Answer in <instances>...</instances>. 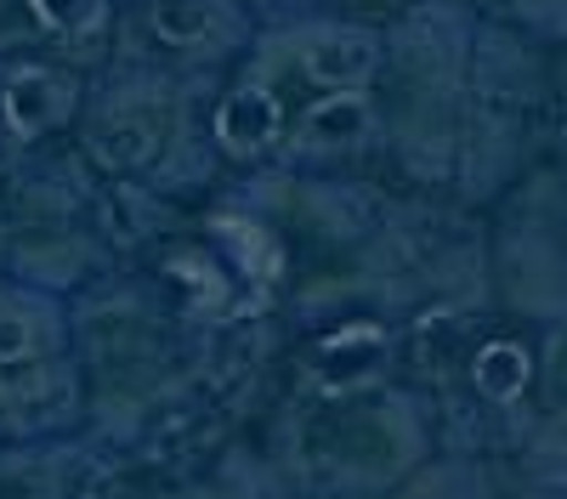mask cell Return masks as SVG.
Returning <instances> with one entry per match:
<instances>
[{
	"label": "cell",
	"mask_w": 567,
	"mask_h": 499,
	"mask_svg": "<svg viewBox=\"0 0 567 499\" xmlns=\"http://www.w3.org/2000/svg\"><path fill=\"white\" fill-rule=\"evenodd\" d=\"M148 23L165 45H205L210 34H221L233 23V12L216 7V0H154Z\"/></svg>",
	"instance_id": "obj_9"
},
{
	"label": "cell",
	"mask_w": 567,
	"mask_h": 499,
	"mask_svg": "<svg viewBox=\"0 0 567 499\" xmlns=\"http://www.w3.org/2000/svg\"><path fill=\"white\" fill-rule=\"evenodd\" d=\"M0 408L18 432H45L74 415V386H69V370L63 363H40L29 375H12L0 386Z\"/></svg>",
	"instance_id": "obj_7"
},
{
	"label": "cell",
	"mask_w": 567,
	"mask_h": 499,
	"mask_svg": "<svg viewBox=\"0 0 567 499\" xmlns=\"http://www.w3.org/2000/svg\"><path fill=\"white\" fill-rule=\"evenodd\" d=\"M74 108V85L58 69H18L0 80V125L12 136H40L63 125Z\"/></svg>",
	"instance_id": "obj_4"
},
{
	"label": "cell",
	"mask_w": 567,
	"mask_h": 499,
	"mask_svg": "<svg viewBox=\"0 0 567 499\" xmlns=\"http://www.w3.org/2000/svg\"><path fill=\"white\" fill-rule=\"evenodd\" d=\"M296 69L329 91H363L381 69V34L352 23H318L296 40Z\"/></svg>",
	"instance_id": "obj_1"
},
{
	"label": "cell",
	"mask_w": 567,
	"mask_h": 499,
	"mask_svg": "<svg viewBox=\"0 0 567 499\" xmlns=\"http://www.w3.org/2000/svg\"><path fill=\"white\" fill-rule=\"evenodd\" d=\"M165 131H171L165 103L131 97V103H120L114 114H103L97 125H91V154H97L109 170H142V165L159 159Z\"/></svg>",
	"instance_id": "obj_3"
},
{
	"label": "cell",
	"mask_w": 567,
	"mask_h": 499,
	"mask_svg": "<svg viewBox=\"0 0 567 499\" xmlns=\"http://www.w3.org/2000/svg\"><path fill=\"white\" fill-rule=\"evenodd\" d=\"M7 165H12V131L0 125V170H7Z\"/></svg>",
	"instance_id": "obj_13"
},
{
	"label": "cell",
	"mask_w": 567,
	"mask_h": 499,
	"mask_svg": "<svg viewBox=\"0 0 567 499\" xmlns=\"http://www.w3.org/2000/svg\"><path fill=\"white\" fill-rule=\"evenodd\" d=\"M23 7L34 12V23H40L45 34H63V29H74L80 18H103L97 0H23Z\"/></svg>",
	"instance_id": "obj_12"
},
{
	"label": "cell",
	"mask_w": 567,
	"mask_h": 499,
	"mask_svg": "<svg viewBox=\"0 0 567 499\" xmlns=\"http://www.w3.org/2000/svg\"><path fill=\"white\" fill-rule=\"evenodd\" d=\"M471 386H477V397L494 403V408L516 403L534 386V352L523 341H488V346H477V357H471Z\"/></svg>",
	"instance_id": "obj_8"
},
{
	"label": "cell",
	"mask_w": 567,
	"mask_h": 499,
	"mask_svg": "<svg viewBox=\"0 0 567 499\" xmlns=\"http://www.w3.org/2000/svg\"><path fill=\"white\" fill-rule=\"evenodd\" d=\"M80 261H85V245H74V239H29L18 250V267L45 284H69L80 272Z\"/></svg>",
	"instance_id": "obj_10"
},
{
	"label": "cell",
	"mask_w": 567,
	"mask_h": 499,
	"mask_svg": "<svg viewBox=\"0 0 567 499\" xmlns=\"http://www.w3.org/2000/svg\"><path fill=\"white\" fill-rule=\"evenodd\" d=\"M369 131H374V103L363 91H329V97H318L301 114L296 148L301 154H352Z\"/></svg>",
	"instance_id": "obj_6"
},
{
	"label": "cell",
	"mask_w": 567,
	"mask_h": 499,
	"mask_svg": "<svg viewBox=\"0 0 567 499\" xmlns=\"http://www.w3.org/2000/svg\"><path fill=\"white\" fill-rule=\"evenodd\" d=\"M278 131H284V108H278V97H272L267 85L227 91L221 108H216V143L233 159H256L261 148L278 143Z\"/></svg>",
	"instance_id": "obj_5"
},
{
	"label": "cell",
	"mask_w": 567,
	"mask_h": 499,
	"mask_svg": "<svg viewBox=\"0 0 567 499\" xmlns=\"http://www.w3.org/2000/svg\"><path fill=\"white\" fill-rule=\"evenodd\" d=\"M392 341L381 324H341L336 335H323L307 357V375L318 392H363L386 375Z\"/></svg>",
	"instance_id": "obj_2"
},
{
	"label": "cell",
	"mask_w": 567,
	"mask_h": 499,
	"mask_svg": "<svg viewBox=\"0 0 567 499\" xmlns=\"http://www.w3.org/2000/svg\"><path fill=\"white\" fill-rule=\"evenodd\" d=\"M45 346V318L0 295V363H29Z\"/></svg>",
	"instance_id": "obj_11"
}]
</instances>
